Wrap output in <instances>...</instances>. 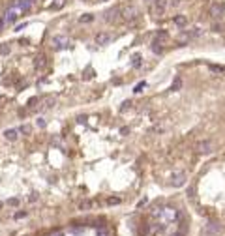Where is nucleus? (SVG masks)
<instances>
[{
    "label": "nucleus",
    "instance_id": "6ab92c4d",
    "mask_svg": "<svg viewBox=\"0 0 225 236\" xmlns=\"http://www.w3.org/2000/svg\"><path fill=\"white\" fill-rule=\"evenodd\" d=\"M55 101H56V98H47V100L43 101V107H45V109H51V107L55 105Z\"/></svg>",
    "mask_w": 225,
    "mask_h": 236
},
{
    "label": "nucleus",
    "instance_id": "e433bc0d",
    "mask_svg": "<svg viewBox=\"0 0 225 236\" xmlns=\"http://www.w3.org/2000/svg\"><path fill=\"white\" fill-rule=\"evenodd\" d=\"M55 236H64V234H62V232H60V234H55Z\"/></svg>",
    "mask_w": 225,
    "mask_h": 236
},
{
    "label": "nucleus",
    "instance_id": "2eb2a0df",
    "mask_svg": "<svg viewBox=\"0 0 225 236\" xmlns=\"http://www.w3.org/2000/svg\"><path fill=\"white\" fill-rule=\"evenodd\" d=\"M167 36H169V34H167L165 30H158L154 39H158V41H165V39H167Z\"/></svg>",
    "mask_w": 225,
    "mask_h": 236
},
{
    "label": "nucleus",
    "instance_id": "c9c22d12",
    "mask_svg": "<svg viewBox=\"0 0 225 236\" xmlns=\"http://www.w3.org/2000/svg\"><path fill=\"white\" fill-rule=\"evenodd\" d=\"M2 206H4V202H2V201H0V208H2Z\"/></svg>",
    "mask_w": 225,
    "mask_h": 236
},
{
    "label": "nucleus",
    "instance_id": "bb28decb",
    "mask_svg": "<svg viewBox=\"0 0 225 236\" xmlns=\"http://www.w3.org/2000/svg\"><path fill=\"white\" fill-rule=\"evenodd\" d=\"M10 53V45H4V47H0V55H8Z\"/></svg>",
    "mask_w": 225,
    "mask_h": 236
},
{
    "label": "nucleus",
    "instance_id": "393cba45",
    "mask_svg": "<svg viewBox=\"0 0 225 236\" xmlns=\"http://www.w3.org/2000/svg\"><path fill=\"white\" fill-rule=\"evenodd\" d=\"M83 77H84V79H90V77H94V69H92V67H88L86 71H84V75H83Z\"/></svg>",
    "mask_w": 225,
    "mask_h": 236
},
{
    "label": "nucleus",
    "instance_id": "cd10ccee",
    "mask_svg": "<svg viewBox=\"0 0 225 236\" xmlns=\"http://www.w3.org/2000/svg\"><path fill=\"white\" fill-rule=\"evenodd\" d=\"M38 101H39L38 98H30V100H28V107H34V105H36Z\"/></svg>",
    "mask_w": 225,
    "mask_h": 236
},
{
    "label": "nucleus",
    "instance_id": "4468645a",
    "mask_svg": "<svg viewBox=\"0 0 225 236\" xmlns=\"http://www.w3.org/2000/svg\"><path fill=\"white\" fill-rule=\"evenodd\" d=\"M221 230V227L218 225V223H210L208 227H207V234H214V232H219Z\"/></svg>",
    "mask_w": 225,
    "mask_h": 236
},
{
    "label": "nucleus",
    "instance_id": "f704fd0d",
    "mask_svg": "<svg viewBox=\"0 0 225 236\" xmlns=\"http://www.w3.org/2000/svg\"><path fill=\"white\" fill-rule=\"evenodd\" d=\"M77 120H79L81 124H84V122H86V116H79V118H77Z\"/></svg>",
    "mask_w": 225,
    "mask_h": 236
},
{
    "label": "nucleus",
    "instance_id": "a211bd4d",
    "mask_svg": "<svg viewBox=\"0 0 225 236\" xmlns=\"http://www.w3.org/2000/svg\"><path fill=\"white\" fill-rule=\"evenodd\" d=\"M201 34H202V30H201V28H193V30H190V32H188L190 39H191V38H199Z\"/></svg>",
    "mask_w": 225,
    "mask_h": 236
},
{
    "label": "nucleus",
    "instance_id": "0eeeda50",
    "mask_svg": "<svg viewBox=\"0 0 225 236\" xmlns=\"http://www.w3.org/2000/svg\"><path fill=\"white\" fill-rule=\"evenodd\" d=\"M118 15H120V8H111V10H107V11H105L103 19H105L107 22H115Z\"/></svg>",
    "mask_w": 225,
    "mask_h": 236
},
{
    "label": "nucleus",
    "instance_id": "72a5a7b5",
    "mask_svg": "<svg viewBox=\"0 0 225 236\" xmlns=\"http://www.w3.org/2000/svg\"><path fill=\"white\" fill-rule=\"evenodd\" d=\"M4 25H6V19H4V17H0V30L4 28Z\"/></svg>",
    "mask_w": 225,
    "mask_h": 236
},
{
    "label": "nucleus",
    "instance_id": "4be33fe9",
    "mask_svg": "<svg viewBox=\"0 0 225 236\" xmlns=\"http://www.w3.org/2000/svg\"><path fill=\"white\" fill-rule=\"evenodd\" d=\"M79 208H81V210H88V208H92V201H83V202L79 204Z\"/></svg>",
    "mask_w": 225,
    "mask_h": 236
},
{
    "label": "nucleus",
    "instance_id": "7c9ffc66",
    "mask_svg": "<svg viewBox=\"0 0 225 236\" xmlns=\"http://www.w3.org/2000/svg\"><path fill=\"white\" fill-rule=\"evenodd\" d=\"M28 201H30V202L38 201V193H32V195H28Z\"/></svg>",
    "mask_w": 225,
    "mask_h": 236
},
{
    "label": "nucleus",
    "instance_id": "c756f323",
    "mask_svg": "<svg viewBox=\"0 0 225 236\" xmlns=\"http://www.w3.org/2000/svg\"><path fill=\"white\" fill-rule=\"evenodd\" d=\"M178 4H180V0H169V6L171 8H176Z\"/></svg>",
    "mask_w": 225,
    "mask_h": 236
},
{
    "label": "nucleus",
    "instance_id": "aec40b11",
    "mask_svg": "<svg viewBox=\"0 0 225 236\" xmlns=\"http://www.w3.org/2000/svg\"><path fill=\"white\" fill-rule=\"evenodd\" d=\"M131 66H133V67H139V66H141V55H135V56L131 58Z\"/></svg>",
    "mask_w": 225,
    "mask_h": 236
},
{
    "label": "nucleus",
    "instance_id": "b1692460",
    "mask_svg": "<svg viewBox=\"0 0 225 236\" xmlns=\"http://www.w3.org/2000/svg\"><path fill=\"white\" fill-rule=\"evenodd\" d=\"M145 86H146V83L143 81V83H139L137 86H135V90H133V92H135V94H139V92H143V88H145Z\"/></svg>",
    "mask_w": 225,
    "mask_h": 236
},
{
    "label": "nucleus",
    "instance_id": "a878e982",
    "mask_svg": "<svg viewBox=\"0 0 225 236\" xmlns=\"http://www.w3.org/2000/svg\"><path fill=\"white\" fill-rule=\"evenodd\" d=\"M129 107H131V101H124V103H122V107H120V111L124 112V111H128Z\"/></svg>",
    "mask_w": 225,
    "mask_h": 236
},
{
    "label": "nucleus",
    "instance_id": "1a4fd4ad",
    "mask_svg": "<svg viewBox=\"0 0 225 236\" xmlns=\"http://www.w3.org/2000/svg\"><path fill=\"white\" fill-rule=\"evenodd\" d=\"M150 49H152V53H154V55H162V53H163V41L154 39V41H152V45H150Z\"/></svg>",
    "mask_w": 225,
    "mask_h": 236
},
{
    "label": "nucleus",
    "instance_id": "9b49d317",
    "mask_svg": "<svg viewBox=\"0 0 225 236\" xmlns=\"http://www.w3.org/2000/svg\"><path fill=\"white\" fill-rule=\"evenodd\" d=\"M17 137H19V129H6L4 131L6 140H17Z\"/></svg>",
    "mask_w": 225,
    "mask_h": 236
},
{
    "label": "nucleus",
    "instance_id": "f8f14e48",
    "mask_svg": "<svg viewBox=\"0 0 225 236\" xmlns=\"http://www.w3.org/2000/svg\"><path fill=\"white\" fill-rule=\"evenodd\" d=\"M208 69L212 73H225V66H219V64H208Z\"/></svg>",
    "mask_w": 225,
    "mask_h": 236
},
{
    "label": "nucleus",
    "instance_id": "ddd939ff",
    "mask_svg": "<svg viewBox=\"0 0 225 236\" xmlns=\"http://www.w3.org/2000/svg\"><path fill=\"white\" fill-rule=\"evenodd\" d=\"M43 64H45V56H43V55H38V58H36V62H34V67L39 71V69L43 67Z\"/></svg>",
    "mask_w": 225,
    "mask_h": 236
},
{
    "label": "nucleus",
    "instance_id": "f3484780",
    "mask_svg": "<svg viewBox=\"0 0 225 236\" xmlns=\"http://www.w3.org/2000/svg\"><path fill=\"white\" fill-rule=\"evenodd\" d=\"M180 86H182V79H180V77H176V79L173 81V86H171V90H173V92H176V90H180Z\"/></svg>",
    "mask_w": 225,
    "mask_h": 236
},
{
    "label": "nucleus",
    "instance_id": "5701e85b",
    "mask_svg": "<svg viewBox=\"0 0 225 236\" xmlns=\"http://www.w3.org/2000/svg\"><path fill=\"white\" fill-rule=\"evenodd\" d=\"M107 204H111V206L120 204V199H118V197H109V199H107Z\"/></svg>",
    "mask_w": 225,
    "mask_h": 236
},
{
    "label": "nucleus",
    "instance_id": "423d86ee",
    "mask_svg": "<svg viewBox=\"0 0 225 236\" xmlns=\"http://www.w3.org/2000/svg\"><path fill=\"white\" fill-rule=\"evenodd\" d=\"M53 45H55V49H66V47H70V39L66 36H55Z\"/></svg>",
    "mask_w": 225,
    "mask_h": 236
},
{
    "label": "nucleus",
    "instance_id": "7ed1b4c3",
    "mask_svg": "<svg viewBox=\"0 0 225 236\" xmlns=\"http://www.w3.org/2000/svg\"><path fill=\"white\" fill-rule=\"evenodd\" d=\"M208 13L212 19H221L223 13H225V4L223 2H212L210 8H208Z\"/></svg>",
    "mask_w": 225,
    "mask_h": 236
},
{
    "label": "nucleus",
    "instance_id": "f03ea898",
    "mask_svg": "<svg viewBox=\"0 0 225 236\" xmlns=\"http://www.w3.org/2000/svg\"><path fill=\"white\" fill-rule=\"evenodd\" d=\"M169 8V0H152V13L156 17H162L165 13V10Z\"/></svg>",
    "mask_w": 225,
    "mask_h": 236
},
{
    "label": "nucleus",
    "instance_id": "c85d7f7f",
    "mask_svg": "<svg viewBox=\"0 0 225 236\" xmlns=\"http://www.w3.org/2000/svg\"><path fill=\"white\" fill-rule=\"evenodd\" d=\"M212 30H214V32H221V30H223V26L218 22V25H214V26H212Z\"/></svg>",
    "mask_w": 225,
    "mask_h": 236
},
{
    "label": "nucleus",
    "instance_id": "6e6552de",
    "mask_svg": "<svg viewBox=\"0 0 225 236\" xmlns=\"http://www.w3.org/2000/svg\"><path fill=\"white\" fill-rule=\"evenodd\" d=\"M111 39H112V36L107 34V32H98V34L94 36V41H96L98 45H107Z\"/></svg>",
    "mask_w": 225,
    "mask_h": 236
},
{
    "label": "nucleus",
    "instance_id": "20e7f679",
    "mask_svg": "<svg viewBox=\"0 0 225 236\" xmlns=\"http://www.w3.org/2000/svg\"><path fill=\"white\" fill-rule=\"evenodd\" d=\"M195 150L197 154H210L214 150V144H212V140H199L195 144Z\"/></svg>",
    "mask_w": 225,
    "mask_h": 236
},
{
    "label": "nucleus",
    "instance_id": "dca6fc26",
    "mask_svg": "<svg viewBox=\"0 0 225 236\" xmlns=\"http://www.w3.org/2000/svg\"><path fill=\"white\" fill-rule=\"evenodd\" d=\"M92 21H94V15L92 13H84V15L79 17V22H92Z\"/></svg>",
    "mask_w": 225,
    "mask_h": 236
},
{
    "label": "nucleus",
    "instance_id": "2f4dec72",
    "mask_svg": "<svg viewBox=\"0 0 225 236\" xmlns=\"http://www.w3.org/2000/svg\"><path fill=\"white\" fill-rule=\"evenodd\" d=\"M8 204H10V206H17V204H19V201H17V199H10V201H8Z\"/></svg>",
    "mask_w": 225,
    "mask_h": 236
},
{
    "label": "nucleus",
    "instance_id": "4c0bfd02",
    "mask_svg": "<svg viewBox=\"0 0 225 236\" xmlns=\"http://www.w3.org/2000/svg\"><path fill=\"white\" fill-rule=\"evenodd\" d=\"M145 2H152V0H145Z\"/></svg>",
    "mask_w": 225,
    "mask_h": 236
},
{
    "label": "nucleus",
    "instance_id": "412c9836",
    "mask_svg": "<svg viewBox=\"0 0 225 236\" xmlns=\"http://www.w3.org/2000/svg\"><path fill=\"white\" fill-rule=\"evenodd\" d=\"M66 4V0H55V2L51 4V10H58V8H62Z\"/></svg>",
    "mask_w": 225,
    "mask_h": 236
},
{
    "label": "nucleus",
    "instance_id": "39448f33",
    "mask_svg": "<svg viewBox=\"0 0 225 236\" xmlns=\"http://www.w3.org/2000/svg\"><path fill=\"white\" fill-rule=\"evenodd\" d=\"M186 184V173H174L173 174V178H171V185L173 187H180V185H184Z\"/></svg>",
    "mask_w": 225,
    "mask_h": 236
},
{
    "label": "nucleus",
    "instance_id": "473e14b6",
    "mask_svg": "<svg viewBox=\"0 0 225 236\" xmlns=\"http://www.w3.org/2000/svg\"><path fill=\"white\" fill-rule=\"evenodd\" d=\"M27 216V212H17V214H15V218L17 219H21V218H25Z\"/></svg>",
    "mask_w": 225,
    "mask_h": 236
},
{
    "label": "nucleus",
    "instance_id": "9d476101",
    "mask_svg": "<svg viewBox=\"0 0 225 236\" xmlns=\"http://www.w3.org/2000/svg\"><path fill=\"white\" fill-rule=\"evenodd\" d=\"M173 22H174L176 26H180V28H184V26L188 25V17H186V15H174Z\"/></svg>",
    "mask_w": 225,
    "mask_h": 236
},
{
    "label": "nucleus",
    "instance_id": "f257e3e1",
    "mask_svg": "<svg viewBox=\"0 0 225 236\" xmlns=\"http://www.w3.org/2000/svg\"><path fill=\"white\" fill-rule=\"evenodd\" d=\"M120 15H122V19H124V21L133 22V21H137V17H139V10L135 8L133 4H126V6L120 10Z\"/></svg>",
    "mask_w": 225,
    "mask_h": 236
}]
</instances>
